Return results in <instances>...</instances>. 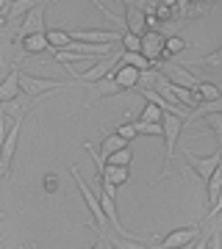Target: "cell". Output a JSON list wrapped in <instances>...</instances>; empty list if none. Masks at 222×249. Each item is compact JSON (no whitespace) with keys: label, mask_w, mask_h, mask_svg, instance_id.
Listing matches in <instances>:
<instances>
[{"label":"cell","mask_w":222,"mask_h":249,"mask_svg":"<svg viewBox=\"0 0 222 249\" xmlns=\"http://www.w3.org/2000/svg\"><path fill=\"white\" fill-rule=\"evenodd\" d=\"M70 175H72V180H75V186H78L81 196H83V202H86L89 211H92V219H95V230H98V235L100 238H108V227H111V224H108V216H106V211H103V205H100V196L86 186V180L81 178L78 166H70Z\"/></svg>","instance_id":"1"},{"label":"cell","mask_w":222,"mask_h":249,"mask_svg":"<svg viewBox=\"0 0 222 249\" xmlns=\"http://www.w3.org/2000/svg\"><path fill=\"white\" fill-rule=\"evenodd\" d=\"M181 155H183V160L189 163V169H192L197 178L203 180V186L214 178V172L222 166V152H220V150H214L211 155L200 158V155H195V152L189 150V147H181Z\"/></svg>","instance_id":"2"},{"label":"cell","mask_w":222,"mask_h":249,"mask_svg":"<svg viewBox=\"0 0 222 249\" xmlns=\"http://www.w3.org/2000/svg\"><path fill=\"white\" fill-rule=\"evenodd\" d=\"M122 53L125 50H117V53H111L108 58H100V61H95L89 70H83V72H70V75H75V80L78 83H98V80H106L111 72L122 64Z\"/></svg>","instance_id":"3"},{"label":"cell","mask_w":222,"mask_h":249,"mask_svg":"<svg viewBox=\"0 0 222 249\" xmlns=\"http://www.w3.org/2000/svg\"><path fill=\"white\" fill-rule=\"evenodd\" d=\"M181 133H183V119H181V116L167 114V116H164V144H167V155H164V172H161L159 180H164L169 175V166H172V158H175Z\"/></svg>","instance_id":"4"},{"label":"cell","mask_w":222,"mask_h":249,"mask_svg":"<svg viewBox=\"0 0 222 249\" xmlns=\"http://www.w3.org/2000/svg\"><path fill=\"white\" fill-rule=\"evenodd\" d=\"M22 122H25V116L14 119V124H11L9 130H6V136H3V160H0V172H3V178H9L11 163H14V152H17V142H20Z\"/></svg>","instance_id":"5"},{"label":"cell","mask_w":222,"mask_h":249,"mask_svg":"<svg viewBox=\"0 0 222 249\" xmlns=\"http://www.w3.org/2000/svg\"><path fill=\"white\" fill-rule=\"evenodd\" d=\"M44 6H47V3L36 6V9L31 11V14H28V17L22 19V22H20L17 36H14V39H17V45H22L28 36H34V34H47V31H50V28L44 25Z\"/></svg>","instance_id":"6"},{"label":"cell","mask_w":222,"mask_h":249,"mask_svg":"<svg viewBox=\"0 0 222 249\" xmlns=\"http://www.w3.org/2000/svg\"><path fill=\"white\" fill-rule=\"evenodd\" d=\"M153 70H159L161 75H167L172 83H178V86H186V89H197L200 86V80L195 78V75H189L186 67H181V64L172 58V61H159Z\"/></svg>","instance_id":"7"},{"label":"cell","mask_w":222,"mask_h":249,"mask_svg":"<svg viewBox=\"0 0 222 249\" xmlns=\"http://www.w3.org/2000/svg\"><path fill=\"white\" fill-rule=\"evenodd\" d=\"M164 53H167V36L161 31H147L142 34V55L156 67L159 61H164Z\"/></svg>","instance_id":"8"},{"label":"cell","mask_w":222,"mask_h":249,"mask_svg":"<svg viewBox=\"0 0 222 249\" xmlns=\"http://www.w3.org/2000/svg\"><path fill=\"white\" fill-rule=\"evenodd\" d=\"M72 42H86V45H117L122 42L120 31H103V28H89V31H70Z\"/></svg>","instance_id":"9"},{"label":"cell","mask_w":222,"mask_h":249,"mask_svg":"<svg viewBox=\"0 0 222 249\" xmlns=\"http://www.w3.org/2000/svg\"><path fill=\"white\" fill-rule=\"evenodd\" d=\"M200 235H197V227H175L172 232H167L164 238L159 241V249H181L186 247V244H192V241H197Z\"/></svg>","instance_id":"10"},{"label":"cell","mask_w":222,"mask_h":249,"mask_svg":"<svg viewBox=\"0 0 222 249\" xmlns=\"http://www.w3.org/2000/svg\"><path fill=\"white\" fill-rule=\"evenodd\" d=\"M125 22H128V31L131 34H147V9L142 3H133V6H125Z\"/></svg>","instance_id":"11"},{"label":"cell","mask_w":222,"mask_h":249,"mask_svg":"<svg viewBox=\"0 0 222 249\" xmlns=\"http://www.w3.org/2000/svg\"><path fill=\"white\" fill-rule=\"evenodd\" d=\"M111 80H117V86L122 91L128 89H136L139 86V80H142V70H136V67H128V64H120L111 75H108Z\"/></svg>","instance_id":"12"},{"label":"cell","mask_w":222,"mask_h":249,"mask_svg":"<svg viewBox=\"0 0 222 249\" xmlns=\"http://www.w3.org/2000/svg\"><path fill=\"white\" fill-rule=\"evenodd\" d=\"M0 97H3V103H6V100L22 97V72H20V70H11L9 75H3V83H0Z\"/></svg>","instance_id":"13"},{"label":"cell","mask_w":222,"mask_h":249,"mask_svg":"<svg viewBox=\"0 0 222 249\" xmlns=\"http://www.w3.org/2000/svg\"><path fill=\"white\" fill-rule=\"evenodd\" d=\"M89 94H92V100L86 103V108L92 106V103L103 100V97H117V94H122V89L117 86V80L106 78V80H98V83H89Z\"/></svg>","instance_id":"14"},{"label":"cell","mask_w":222,"mask_h":249,"mask_svg":"<svg viewBox=\"0 0 222 249\" xmlns=\"http://www.w3.org/2000/svg\"><path fill=\"white\" fill-rule=\"evenodd\" d=\"M100 183H106V186H125L128 180H131V166H111V163H106V169H103V175H100Z\"/></svg>","instance_id":"15"},{"label":"cell","mask_w":222,"mask_h":249,"mask_svg":"<svg viewBox=\"0 0 222 249\" xmlns=\"http://www.w3.org/2000/svg\"><path fill=\"white\" fill-rule=\"evenodd\" d=\"M20 58H25V55H36V53H47L50 50V39H47V34H34L28 36L25 42L20 45Z\"/></svg>","instance_id":"16"},{"label":"cell","mask_w":222,"mask_h":249,"mask_svg":"<svg viewBox=\"0 0 222 249\" xmlns=\"http://www.w3.org/2000/svg\"><path fill=\"white\" fill-rule=\"evenodd\" d=\"M125 147H131V142L114 130V133H106V136H103V142H100V155H103V158H108V155H114V152L125 150Z\"/></svg>","instance_id":"17"},{"label":"cell","mask_w":222,"mask_h":249,"mask_svg":"<svg viewBox=\"0 0 222 249\" xmlns=\"http://www.w3.org/2000/svg\"><path fill=\"white\" fill-rule=\"evenodd\" d=\"M89 3H92L95 9H100V14H103V17H106L108 22H111L117 31H120V34H128V22H125V14H114V11L108 9L106 3H103V0H89Z\"/></svg>","instance_id":"18"},{"label":"cell","mask_w":222,"mask_h":249,"mask_svg":"<svg viewBox=\"0 0 222 249\" xmlns=\"http://www.w3.org/2000/svg\"><path fill=\"white\" fill-rule=\"evenodd\" d=\"M22 97H25V94H22ZM22 97L0 103V111H3V116H6V119H20V116H25V106H22Z\"/></svg>","instance_id":"19"},{"label":"cell","mask_w":222,"mask_h":249,"mask_svg":"<svg viewBox=\"0 0 222 249\" xmlns=\"http://www.w3.org/2000/svg\"><path fill=\"white\" fill-rule=\"evenodd\" d=\"M197 94L203 97V103H217V100H222V89L217 83H211V80H200Z\"/></svg>","instance_id":"20"},{"label":"cell","mask_w":222,"mask_h":249,"mask_svg":"<svg viewBox=\"0 0 222 249\" xmlns=\"http://www.w3.org/2000/svg\"><path fill=\"white\" fill-rule=\"evenodd\" d=\"M108 244L114 249H159V247H147L136 238H122V235H108Z\"/></svg>","instance_id":"21"},{"label":"cell","mask_w":222,"mask_h":249,"mask_svg":"<svg viewBox=\"0 0 222 249\" xmlns=\"http://www.w3.org/2000/svg\"><path fill=\"white\" fill-rule=\"evenodd\" d=\"M164 111H161L156 103H147V106L142 108V114H139V122H153V124H161L164 122Z\"/></svg>","instance_id":"22"},{"label":"cell","mask_w":222,"mask_h":249,"mask_svg":"<svg viewBox=\"0 0 222 249\" xmlns=\"http://www.w3.org/2000/svg\"><path fill=\"white\" fill-rule=\"evenodd\" d=\"M47 39H50V47H59V50L72 45L70 31H61V28H50V31H47Z\"/></svg>","instance_id":"23"},{"label":"cell","mask_w":222,"mask_h":249,"mask_svg":"<svg viewBox=\"0 0 222 249\" xmlns=\"http://www.w3.org/2000/svg\"><path fill=\"white\" fill-rule=\"evenodd\" d=\"M186 50V42L181 36H167V53H164V61H172L175 55H181Z\"/></svg>","instance_id":"24"},{"label":"cell","mask_w":222,"mask_h":249,"mask_svg":"<svg viewBox=\"0 0 222 249\" xmlns=\"http://www.w3.org/2000/svg\"><path fill=\"white\" fill-rule=\"evenodd\" d=\"M122 64H128V67H136V70H142V72L153 70V64L147 61L142 53H122Z\"/></svg>","instance_id":"25"},{"label":"cell","mask_w":222,"mask_h":249,"mask_svg":"<svg viewBox=\"0 0 222 249\" xmlns=\"http://www.w3.org/2000/svg\"><path fill=\"white\" fill-rule=\"evenodd\" d=\"M106 163H111V166H131V163H133V150H131V147H125V150L108 155Z\"/></svg>","instance_id":"26"},{"label":"cell","mask_w":222,"mask_h":249,"mask_svg":"<svg viewBox=\"0 0 222 249\" xmlns=\"http://www.w3.org/2000/svg\"><path fill=\"white\" fill-rule=\"evenodd\" d=\"M122 50L125 53H142V36L128 31V34L122 36Z\"/></svg>","instance_id":"27"},{"label":"cell","mask_w":222,"mask_h":249,"mask_svg":"<svg viewBox=\"0 0 222 249\" xmlns=\"http://www.w3.org/2000/svg\"><path fill=\"white\" fill-rule=\"evenodd\" d=\"M192 64H200V67H220L222 70V47H217L214 53L203 55V58H195Z\"/></svg>","instance_id":"28"},{"label":"cell","mask_w":222,"mask_h":249,"mask_svg":"<svg viewBox=\"0 0 222 249\" xmlns=\"http://www.w3.org/2000/svg\"><path fill=\"white\" fill-rule=\"evenodd\" d=\"M136 133H142V136H164V122L153 124V122H139V119H136Z\"/></svg>","instance_id":"29"},{"label":"cell","mask_w":222,"mask_h":249,"mask_svg":"<svg viewBox=\"0 0 222 249\" xmlns=\"http://www.w3.org/2000/svg\"><path fill=\"white\" fill-rule=\"evenodd\" d=\"M42 188L47 194H56V191H59V175H56V172H47L42 178Z\"/></svg>","instance_id":"30"},{"label":"cell","mask_w":222,"mask_h":249,"mask_svg":"<svg viewBox=\"0 0 222 249\" xmlns=\"http://www.w3.org/2000/svg\"><path fill=\"white\" fill-rule=\"evenodd\" d=\"M117 133L120 136H125V139H128V142H133V139H136V122H122L120 124V127H117Z\"/></svg>","instance_id":"31"},{"label":"cell","mask_w":222,"mask_h":249,"mask_svg":"<svg viewBox=\"0 0 222 249\" xmlns=\"http://www.w3.org/2000/svg\"><path fill=\"white\" fill-rule=\"evenodd\" d=\"M195 249H211V235H200L195 241Z\"/></svg>","instance_id":"32"},{"label":"cell","mask_w":222,"mask_h":249,"mask_svg":"<svg viewBox=\"0 0 222 249\" xmlns=\"http://www.w3.org/2000/svg\"><path fill=\"white\" fill-rule=\"evenodd\" d=\"M106 247H108V241H106V238H100L95 247H89V249H106Z\"/></svg>","instance_id":"33"},{"label":"cell","mask_w":222,"mask_h":249,"mask_svg":"<svg viewBox=\"0 0 222 249\" xmlns=\"http://www.w3.org/2000/svg\"><path fill=\"white\" fill-rule=\"evenodd\" d=\"M11 3H17V0H0V9H9Z\"/></svg>","instance_id":"34"},{"label":"cell","mask_w":222,"mask_h":249,"mask_svg":"<svg viewBox=\"0 0 222 249\" xmlns=\"http://www.w3.org/2000/svg\"><path fill=\"white\" fill-rule=\"evenodd\" d=\"M200 3H203V6H211V3H214V0H200Z\"/></svg>","instance_id":"35"},{"label":"cell","mask_w":222,"mask_h":249,"mask_svg":"<svg viewBox=\"0 0 222 249\" xmlns=\"http://www.w3.org/2000/svg\"><path fill=\"white\" fill-rule=\"evenodd\" d=\"M106 241H108V238H106ZM106 249H114V247H111V244H108V247H106Z\"/></svg>","instance_id":"36"},{"label":"cell","mask_w":222,"mask_h":249,"mask_svg":"<svg viewBox=\"0 0 222 249\" xmlns=\"http://www.w3.org/2000/svg\"><path fill=\"white\" fill-rule=\"evenodd\" d=\"M20 249H25V247H20Z\"/></svg>","instance_id":"37"},{"label":"cell","mask_w":222,"mask_h":249,"mask_svg":"<svg viewBox=\"0 0 222 249\" xmlns=\"http://www.w3.org/2000/svg\"><path fill=\"white\" fill-rule=\"evenodd\" d=\"M220 222H222V216H220Z\"/></svg>","instance_id":"38"}]
</instances>
